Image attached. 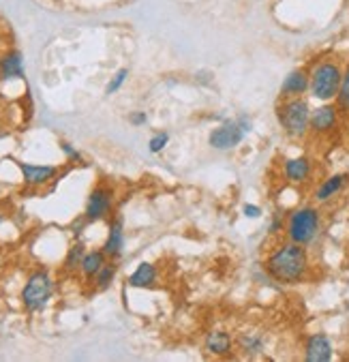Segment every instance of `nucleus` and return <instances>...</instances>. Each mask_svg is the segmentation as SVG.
Listing matches in <instances>:
<instances>
[{"label": "nucleus", "mask_w": 349, "mask_h": 362, "mask_svg": "<svg viewBox=\"0 0 349 362\" xmlns=\"http://www.w3.org/2000/svg\"><path fill=\"white\" fill-rule=\"evenodd\" d=\"M112 202H114V191L110 187H97L88 202H86V210H84V221L86 223H95L106 219L112 210Z\"/></svg>", "instance_id": "nucleus-7"}, {"label": "nucleus", "mask_w": 349, "mask_h": 362, "mask_svg": "<svg viewBox=\"0 0 349 362\" xmlns=\"http://www.w3.org/2000/svg\"><path fill=\"white\" fill-rule=\"evenodd\" d=\"M206 350L210 352L213 356H219V358H225L230 356L232 350H234V341L228 332L223 330H215L206 337Z\"/></svg>", "instance_id": "nucleus-16"}, {"label": "nucleus", "mask_w": 349, "mask_h": 362, "mask_svg": "<svg viewBox=\"0 0 349 362\" xmlns=\"http://www.w3.org/2000/svg\"><path fill=\"white\" fill-rule=\"evenodd\" d=\"M242 212H244V216H249V219H257V216L261 214V208L253 206V204H247V206L242 208Z\"/></svg>", "instance_id": "nucleus-28"}, {"label": "nucleus", "mask_w": 349, "mask_h": 362, "mask_svg": "<svg viewBox=\"0 0 349 362\" xmlns=\"http://www.w3.org/2000/svg\"><path fill=\"white\" fill-rule=\"evenodd\" d=\"M341 80H343V67L337 60L328 58L313 67V71L309 73V90L317 101L324 103L335 101L341 88Z\"/></svg>", "instance_id": "nucleus-2"}, {"label": "nucleus", "mask_w": 349, "mask_h": 362, "mask_svg": "<svg viewBox=\"0 0 349 362\" xmlns=\"http://www.w3.org/2000/svg\"><path fill=\"white\" fill-rule=\"evenodd\" d=\"M60 150L64 152V157L71 161V163H82V155L69 142H60Z\"/></svg>", "instance_id": "nucleus-25"}, {"label": "nucleus", "mask_w": 349, "mask_h": 362, "mask_svg": "<svg viewBox=\"0 0 349 362\" xmlns=\"http://www.w3.org/2000/svg\"><path fill=\"white\" fill-rule=\"evenodd\" d=\"M24 78V58L20 52H9L0 60V80H22Z\"/></svg>", "instance_id": "nucleus-14"}, {"label": "nucleus", "mask_w": 349, "mask_h": 362, "mask_svg": "<svg viewBox=\"0 0 349 362\" xmlns=\"http://www.w3.org/2000/svg\"><path fill=\"white\" fill-rule=\"evenodd\" d=\"M347 178H349L347 174H335V176L326 178L324 183L317 187V191H315V200H317L320 204L330 202L335 195H339V193L345 189V185H347Z\"/></svg>", "instance_id": "nucleus-15"}, {"label": "nucleus", "mask_w": 349, "mask_h": 362, "mask_svg": "<svg viewBox=\"0 0 349 362\" xmlns=\"http://www.w3.org/2000/svg\"><path fill=\"white\" fill-rule=\"evenodd\" d=\"M167 144H169V135H167V133H156V135H152L150 142H148V150L156 155V152H161V150L167 146Z\"/></svg>", "instance_id": "nucleus-24"}, {"label": "nucleus", "mask_w": 349, "mask_h": 362, "mask_svg": "<svg viewBox=\"0 0 349 362\" xmlns=\"http://www.w3.org/2000/svg\"><path fill=\"white\" fill-rule=\"evenodd\" d=\"M251 129H253V122L249 116H238L232 120H225L223 124L217 126V129H213L210 137H208V144H210L215 150H232Z\"/></svg>", "instance_id": "nucleus-5"}, {"label": "nucleus", "mask_w": 349, "mask_h": 362, "mask_svg": "<svg viewBox=\"0 0 349 362\" xmlns=\"http://www.w3.org/2000/svg\"><path fill=\"white\" fill-rule=\"evenodd\" d=\"M17 168H20V172L24 176V183L28 187H43V185H47L58 172L54 166H32V163H17Z\"/></svg>", "instance_id": "nucleus-10"}, {"label": "nucleus", "mask_w": 349, "mask_h": 362, "mask_svg": "<svg viewBox=\"0 0 349 362\" xmlns=\"http://www.w3.org/2000/svg\"><path fill=\"white\" fill-rule=\"evenodd\" d=\"M337 107L341 114H349V63L343 69V80H341L339 95H337Z\"/></svg>", "instance_id": "nucleus-21"}, {"label": "nucleus", "mask_w": 349, "mask_h": 362, "mask_svg": "<svg viewBox=\"0 0 349 362\" xmlns=\"http://www.w3.org/2000/svg\"><path fill=\"white\" fill-rule=\"evenodd\" d=\"M311 172H313V166L306 157H296V159H287L285 166H283V174L289 183L293 185H302L311 178Z\"/></svg>", "instance_id": "nucleus-12"}, {"label": "nucleus", "mask_w": 349, "mask_h": 362, "mask_svg": "<svg viewBox=\"0 0 349 362\" xmlns=\"http://www.w3.org/2000/svg\"><path fill=\"white\" fill-rule=\"evenodd\" d=\"M264 270L268 273L270 279H274L276 283H283V285H296V283L304 281V277L309 273L306 247L296 245L291 240L281 247H276L268 256Z\"/></svg>", "instance_id": "nucleus-1"}, {"label": "nucleus", "mask_w": 349, "mask_h": 362, "mask_svg": "<svg viewBox=\"0 0 349 362\" xmlns=\"http://www.w3.org/2000/svg\"><path fill=\"white\" fill-rule=\"evenodd\" d=\"M339 124V107L337 105H322L317 110L311 112V124H309V131L313 135H328L337 129Z\"/></svg>", "instance_id": "nucleus-8"}, {"label": "nucleus", "mask_w": 349, "mask_h": 362, "mask_svg": "<svg viewBox=\"0 0 349 362\" xmlns=\"http://www.w3.org/2000/svg\"><path fill=\"white\" fill-rule=\"evenodd\" d=\"M106 253H103V249L101 251H91V253H86L84 256V260H82V275L86 277V279H95V275L99 273V270L103 268V264H106Z\"/></svg>", "instance_id": "nucleus-18"}, {"label": "nucleus", "mask_w": 349, "mask_h": 362, "mask_svg": "<svg viewBox=\"0 0 349 362\" xmlns=\"http://www.w3.org/2000/svg\"><path fill=\"white\" fill-rule=\"evenodd\" d=\"M129 120H131V124H135V126H144V124L148 122V114H146V112H133V114L129 116Z\"/></svg>", "instance_id": "nucleus-27"}, {"label": "nucleus", "mask_w": 349, "mask_h": 362, "mask_svg": "<svg viewBox=\"0 0 349 362\" xmlns=\"http://www.w3.org/2000/svg\"><path fill=\"white\" fill-rule=\"evenodd\" d=\"M309 90V71L306 69H293L291 73L281 84V99L302 97Z\"/></svg>", "instance_id": "nucleus-11"}, {"label": "nucleus", "mask_w": 349, "mask_h": 362, "mask_svg": "<svg viewBox=\"0 0 349 362\" xmlns=\"http://www.w3.org/2000/svg\"><path fill=\"white\" fill-rule=\"evenodd\" d=\"M156 281V268L148 262H142L137 268L135 273L129 277V285L131 287H150L152 283Z\"/></svg>", "instance_id": "nucleus-17"}, {"label": "nucleus", "mask_w": 349, "mask_h": 362, "mask_svg": "<svg viewBox=\"0 0 349 362\" xmlns=\"http://www.w3.org/2000/svg\"><path fill=\"white\" fill-rule=\"evenodd\" d=\"M114 277H116V266L114 264H103V268L95 275V283L99 289H108L112 283H114Z\"/></svg>", "instance_id": "nucleus-22"}, {"label": "nucleus", "mask_w": 349, "mask_h": 362, "mask_svg": "<svg viewBox=\"0 0 349 362\" xmlns=\"http://www.w3.org/2000/svg\"><path fill=\"white\" fill-rule=\"evenodd\" d=\"M122 249H125V229H122V219L118 216V219H114L110 225V234L106 238V245H103V253H106L108 258L116 260L122 256Z\"/></svg>", "instance_id": "nucleus-13"}, {"label": "nucleus", "mask_w": 349, "mask_h": 362, "mask_svg": "<svg viewBox=\"0 0 349 362\" xmlns=\"http://www.w3.org/2000/svg\"><path fill=\"white\" fill-rule=\"evenodd\" d=\"M304 360L306 362H328L333 360V343L322 332L311 335L304 346Z\"/></svg>", "instance_id": "nucleus-9"}, {"label": "nucleus", "mask_w": 349, "mask_h": 362, "mask_svg": "<svg viewBox=\"0 0 349 362\" xmlns=\"http://www.w3.org/2000/svg\"><path fill=\"white\" fill-rule=\"evenodd\" d=\"M281 229H285L283 216H281V214H274V216H272V221H270V225H268V231H270V234H278Z\"/></svg>", "instance_id": "nucleus-26"}, {"label": "nucleus", "mask_w": 349, "mask_h": 362, "mask_svg": "<svg viewBox=\"0 0 349 362\" xmlns=\"http://www.w3.org/2000/svg\"><path fill=\"white\" fill-rule=\"evenodd\" d=\"M320 227H322V216H320V210L313 206H302L298 210H293L285 223L287 238L302 247H309L317 238Z\"/></svg>", "instance_id": "nucleus-4"}, {"label": "nucleus", "mask_w": 349, "mask_h": 362, "mask_svg": "<svg viewBox=\"0 0 349 362\" xmlns=\"http://www.w3.org/2000/svg\"><path fill=\"white\" fill-rule=\"evenodd\" d=\"M51 292H54V283H51L49 275L45 270H37L32 273L22 289V302L26 306V311L37 313L41 309H45V304L51 298Z\"/></svg>", "instance_id": "nucleus-6"}, {"label": "nucleus", "mask_w": 349, "mask_h": 362, "mask_svg": "<svg viewBox=\"0 0 349 362\" xmlns=\"http://www.w3.org/2000/svg\"><path fill=\"white\" fill-rule=\"evenodd\" d=\"M127 78H129V69H120V71H116V76L110 80V84H108V88H106V95H114V93H118V90H120L122 86H125Z\"/></svg>", "instance_id": "nucleus-23"}, {"label": "nucleus", "mask_w": 349, "mask_h": 362, "mask_svg": "<svg viewBox=\"0 0 349 362\" xmlns=\"http://www.w3.org/2000/svg\"><path fill=\"white\" fill-rule=\"evenodd\" d=\"M0 223H3V214H0Z\"/></svg>", "instance_id": "nucleus-29"}, {"label": "nucleus", "mask_w": 349, "mask_h": 362, "mask_svg": "<svg viewBox=\"0 0 349 362\" xmlns=\"http://www.w3.org/2000/svg\"><path fill=\"white\" fill-rule=\"evenodd\" d=\"M311 107L309 101L302 97H293V99H283L276 105V118L285 135L291 139H302L309 133V124H311Z\"/></svg>", "instance_id": "nucleus-3"}, {"label": "nucleus", "mask_w": 349, "mask_h": 362, "mask_svg": "<svg viewBox=\"0 0 349 362\" xmlns=\"http://www.w3.org/2000/svg\"><path fill=\"white\" fill-rule=\"evenodd\" d=\"M238 346H240V350L247 354V356H257L259 352H264L266 341H264V337H261V335L247 332V335H240Z\"/></svg>", "instance_id": "nucleus-19"}, {"label": "nucleus", "mask_w": 349, "mask_h": 362, "mask_svg": "<svg viewBox=\"0 0 349 362\" xmlns=\"http://www.w3.org/2000/svg\"><path fill=\"white\" fill-rule=\"evenodd\" d=\"M84 256H86V251H84L82 242H75L71 249H69L67 258H64V270H67V273H75V270H80Z\"/></svg>", "instance_id": "nucleus-20"}]
</instances>
